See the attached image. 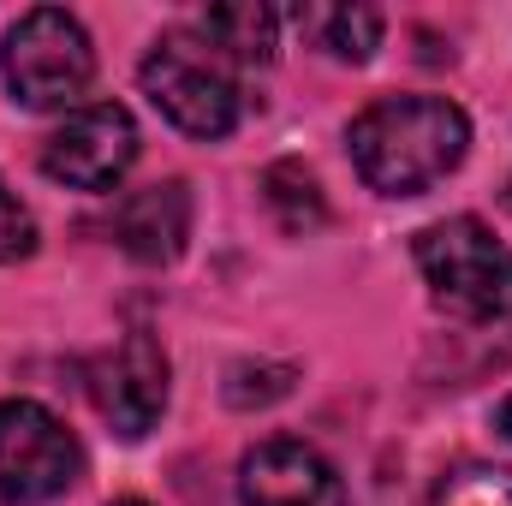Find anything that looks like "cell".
Wrapping results in <instances>:
<instances>
[{
  "label": "cell",
  "mask_w": 512,
  "mask_h": 506,
  "mask_svg": "<svg viewBox=\"0 0 512 506\" xmlns=\"http://www.w3.org/2000/svg\"><path fill=\"white\" fill-rule=\"evenodd\" d=\"M346 143H352V167L370 191L423 197L465 161L471 120L447 96H382L352 120Z\"/></svg>",
  "instance_id": "1"
},
{
  "label": "cell",
  "mask_w": 512,
  "mask_h": 506,
  "mask_svg": "<svg viewBox=\"0 0 512 506\" xmlns=\"http://www.w3.org/2000/svg\"><path fill=\"white\" fill-rule=\"evenodd\" d=\"M417 274L429 298L465 322H501L512 316V245L495 239L477 215H453L417 233Z\"/></svg>",
  "instance_id": "2"
},
{
  "label": "cell",
  "mask_w": 512,
  "mask_h": 506,
  "mask_svg": "<svg viewBox=\"0 0 512 506\" xmlns=\"http://www.w3.org/2000/svg\"><path fill=\"white\" fill-rule=\"evenodd\" d=\"M137 84H143V96L155 102V114L167 126L185 131V137H203V143L227 137L245 114V96H239V78L227 72V54H215L191 30L161 36L143 54Z\"/></svg>",
  "instance_id": "3"
},
{
  "label": "cell",
  "mask_w": 512,
  "mask_h": 506,
  "mask_svg": "<svg viewBox=\"0 0 512 506\" xmlns=\"http://www.w3.org/2000/svg\"><path fill=\"white\" fill-rule=\"evenodd\" d=\"M0 72H6V90H12L18 108H30V114L72 108L90 90V78H96L90 30L72 12H60V6H36V12H24L6 30Z\"/></svg>",
  "instance_id": "4"
},
{
  "label": "cell",
  "mask_w": 512,
  "mask_h": 506,
  "mask_svg": "<svg viewBox=\"0 0 512 506\" xmlns=\"http://www.w3.org/2000/svg\"><path fill=\"white\" fill-rule=\"evenodd\" d=\"M84 471L78 435L36 399H0V501L42 506Z\"/></svg>",
  "instance_id": "5"
},
{
  "label": "cell",
  "mask_w": 512,
  "mask_h": 506,
  "mask_svg": "<svg viewBox=\"0 0 512 506\" xmlns=\"http://www.w3.org/2000/svg\"><path fill=\"white\" fill-rule=\"evenodd\" d=\"M137 161V120L120 102H90L42 143V173L66 191H108Z\"/></svg>",
  "instance_id": "6"
},
{
  "label": "cell",
  "mask_w": 512,
  "mask_h": 506,
  "mask_svg": "<svg viewBox=\"0 0 512 506\" xmlns=\"http://www.w3.org/2000/svg\"><path fill=\"white\" fill-rule=\"evenodd\" d=\"M245 506H352L340 471L304 441H262L239 459Z\"/></svg>",
  "instance_id": "7"
},
{
  "label": "cell",
  "mask_w": 512,
  "mask_h": 506,
  "mask_svg": "<svg viewBox=\"0 0 512 506\" xmlns=\"http://www.w3.org/2000/svg\"><path fill=\"white\" fill-rule=\"evenodd\" d=\"M96 399H102L108 423L126 441H143L161 423V411H167V352L155 346V334L131 328L126 346L108 358V370L96 381Z\"/></svg>",
  "instance_id": "8"
},
{
  "label": "cell",
  "mask_w": 512,
  "mask_h": 506,
  "mask_svg": "<svg viewBox=\"0 0 512 506\" xmlns=\"http://www.w3.org/2000/svg\"><path fill=\"white\" fill-rule=\"evenodd\" d=\"M191 239V191L185 179H155L143 191H126L114 209V245L149 268L173 262Z\"/></svg>",
  "instance_id": "9"
},
{
  "label": "cell",
  "mask_w": 512,
  "mask_h": 506,
  "mask_svg": "<svg viewBox=\"0 0 512 506\" xmlns=\"http://www.w3.org/2000/svg\"><path fill=\"white\" fill-rule=\"evenodd\" d=\"M197 36L227 54V60H245V66H268L274 48H280V12L274 6H256V0H233V6H209L197 18Z\"/></svg>",
  "instance_id": "10"
},
{
  "label": "cell",
  "mask_w": 512,
  "mask_h": 506,
  "mask_svg": "<svg viewBox=\"0 0 512 506\" xmlns=\"http://www.w3.org/2000/svg\"><path fill=\"white\" fill-rule=\"evenodd\" d=\"M292 18H298V30H304L322 54L352 60V66H364V60L382 48V30H387V18L376 6H298Z\"/></svg>",
  "instance_id": "11"
},
{
  "label": "cell",
  "mask_w": 512,
  "mask_h": 506,
  "mask_svg": "<svg viewBox=\"0 0 512 506\" xmlns=\"http://www.w3.org/2000/svg\"><path fill=\"white\" fill-rule=\"evenodd\" d=\"M262 197H268L274 221H280L292 239L328 227V197H322V185H316L298 161H274V167L262 173Z\"/></svg>",
  "instance_id": "12"
},
{
  "label": "cell",
  "mask_w": 512,
  "mask_h": 506,
  "mask_svg": "<svg viewBox=\"0 0 512 506\" xmlns=\"http://www.w3.org/2000/svg\"><path fill=\"white\" fill-rule=\"evenodd\" d=\"M429 506H512V471L507 465H459L435 483Z\"/></svg>",
  "instance_id": "13"
},
{
  "label": "cell",
  "mask_w": 512,
  "mask_h": 506,
  "mask_svg": "<svg viewBox=\"0 0 512 506\" xmlns=\"http://www.w3.org/2000/svg\"><path fill=\"white\" fill-rule=\"evenodd\" d=\"M286 393H292V364H239L227 376V405H239V411L286 399Z\"/></svg>",
  "instance_id": "14"
},
{
  "label": "cell",
  "mask_w": 512,
  "mask_h": 506,
  "mask_svg": "<svg viewBox=\"0 0 512 506\" xmlns=\"http://www.w3.org/2000/svg\"><path fill=\"white\" fill-rule=\"evenodd\" d=\"M36 251V215L18 203V191H6L0 179V262H24Z\"/></svg>",
  "instance_id": "15"
},
{
  "label": "cell",
  "mask_w": 512,
  "mask_h": 506,
  "mask_svg": "<svg viewBox=\"0 0 512 506\" xmlns=\"http://www.w3.org/2000/svg\"><path fill=\"white\" fill-rule=\"evenodd\" d=\"M495 429H501V435H507V441H512V393H507V399H501V411H495Z\"/></svg>",
  "instance_id": "16"
},
{
  "label": "cell",
  "mask_w": 512,
  "mask_h": 506,
  "mask_svg": "<svg viewBox=\"0 0 512 506\" xmlns=\"http://www.w3.org/2000/svg\"><path fill=\"white\" fill-rule=\"evenodd\" d=\"M108 506H149V501H131V495H126V501H108Z\"/></svg>",
  "instance_id": "17"
}]
</instances>
